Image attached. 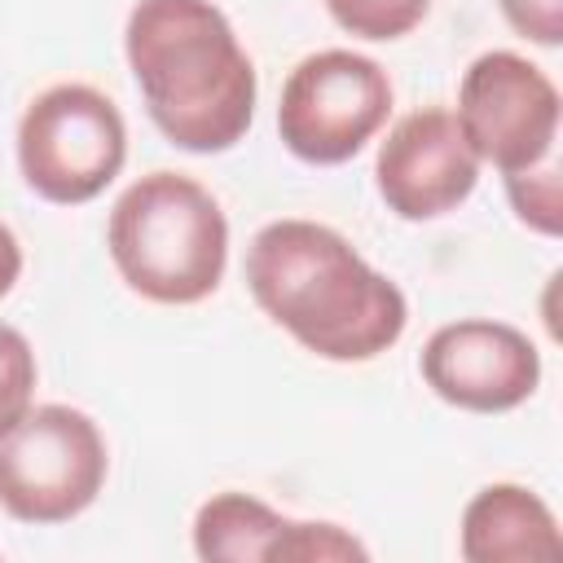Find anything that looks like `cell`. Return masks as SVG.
Segmentation results:
<instances>
[{
  "instance_id": "5",
  "label": "cell",
  "mask_w": 563,
  "mask_h": 563,
  "mask_svg": "<svg viewBox=\"0 0 563 563\" xmlns=\"http://www.w3.org/2000/svg\"><path fill=\"white\" fill-rule=\"evenodd\" d=\"M110 471L101 427L75 405H31L0 435V506L18 523H70Z\"/></svg>"
},
{
  "instance_id": "13",
  "label": "cell",
  "mask_w": 563,
  "mask_h": 563,
  "mask_svg": "<svg viewBox=\"0 0 563 563\" xmlns=\"http://www.w3.org/2000/svg\"><path fill=\"white\" fill-rule=\"evenodd\" d=\"M330 18L356 40H400L431 13V0H325Z\"/></svg>"
},
{
  "instance_id": "3",
  "label": "cell",
  "mask_w": 563,
  "mask_h": 563,
  "mask_svg": "<svg viewBox=\"0 0 563 563\" xmlns=\"http://www.w3.org/2000/svg\"><path fill=\"white\" fill-rule=\"evenodd\" d=\"M106 251L123 286L150 303L189 308L216 295L229 264V220L207 185L150 172L110 207Z\"/></svg>"
},
{
  "instance_id": "11",
  "label": "cell",
  "mask_w": 563,
  "mask_h": 563,
  "mask_svg": "<svg viewBox=\"0 0 563 563\" xmlns=\"http://www.w3.org/2000/svg\"><path fill=\"white\" fill-rule=\"evenodd\" d=\"M290 528L268 501L251 493H216L194 515V554L207 563H273L282 532Z\"/></svg>"
},
{
  "instance_id": "17",
  "label": "cell",
  "mask_w": 563,
  "mask_h": 563,
  "mask_svg": "<svg viewBox=\"0 0 563 563\" xmlns=\"http://www.w3.org/2000/svg\"><path fill=\"white\" fill-rule=\"evenodd\" d=\"M18 277H22V246H18L13 229L0 224V299L18 286Z\"/></svg>"
},
{
  "instance_id": "2",
  "label": "cell",
  "mask_w": 563,
  "mask_h": 563,
  "mask_svg": "<svg viewBox=\"0 0 563 563\" xmlns=\"http://www.w3.org/2000/svg\"><path fill=\"white\" fill-rule=\"evenodd\" d=\"M123 53L154 128L189 154L233 150L255 119V62L211 0H136Z\"/></svg>"
},
{
  "instance_id": "15",
  "label": "cell",
  "mask_w": 563,
  "mask_h": 563,
  "mask_svg": "<svg viewBox=\"0 0 563 563\" xmlns=\"http://www.w3.org/2000/svg\"><path fill=\"white\" fill-rule=\"evenodd\" d=\"M347 559H369V550L339 523H312V519H290V528L273 550V563H347Z\"/></svg>"
},
{
  "instance_id": "1",
  "label": "cell",
  "mask_w": 563,
  "mask_h": 563,
  "mask_svg": "<svg viewBox=\"0 0 563 563\" xmlns=\"http://www.w3.org/2000/svg\"><path fill=\"white\" fill-rule=\"evenodd\" d=\"M246 290L303 352L339 365L383 356L409 325L405 290L317 220L264 224L246 246Z\"/></svg>"
},
{
  "instance_id": "10",
  "label": "cell",
  "mask_w": 563,
  "mask_h": 563,
  "mask_svg": "<svg viewBox=\"0 0 563 563\" xmlns=\"http://www.w3.org/2000/svg\"><path fill=\"white\" fill-rule=\"evenodd\" d=\"M563 537L554 510L523 484H484L462 510L466 563H537L559 559Z\"/></svg>"
},
{
  "instance_id": "8",
  "label": "cell",
  "mask_w": 563,
  "mask_h": 563,
  "mask_svg": "<svg viewBox=\"0 0 563 563\" xmlns=\"http://www.w3.org/2000/svg\"><path fill=\"white\" fill-rule=\"evenodd\" d=\"M418 369L444 405L466 413H506L537 391L541 352L510 321L466 317L440 325L427 339Z\"/></svg>"
},
{
  "instance_id": "14",
  "label": "cell",
  "mask_w": 563,
  "mask_h": 563,
  "mask_svg": "<svg viewBox=\"0 0 563 563\" xmlns=\"http://www.w3.org/2000/svg\"><path fill=\"white\" fill-rule=\"evenodd\" d=\"M35 352L26 343V334L9 321H0V435L13 431L26 409L35 405Z\"/></svg>"
},
{
  "instance_id": "6",
  "label": "cell",
  "mask_w": 563,
  "mask_h": 563,
  "mask_svg": "<svg viewBox=\"0 0 563 563\" xmlns=\"http://www.w3.org/2000/svg\"><path fill=\"white\" fill-rule=\"evenodd\" d=\"M391 114L387 70L352 48L308 53L282 84L277 136L312 167H339L356 158Z\"/></svg>"
},
{
  "instance_id": "7",
  "label": "cell",
  "mask_w": 563,
  "mask_h": 563,
  "mask_svg": "<svg viewBox=\"0 0 563 563\" xmlns=\"http://www.w3.org/2000/svg\"><path fill=\"white\" fill-rule=\"evenodd\" d=\"M453 114L479 163L510 176L554 154L563 101L537 62L510 48H488L462 70Z\"/></svg>"
},
{
  "instance_id": "4",
  "label": "cell",
  "mask_w": 563,
  "mask_h": 563,
  "mask_svg": "<svg viewBox=\"0 0 563 563\" xmlns=\"http://www.w3.org/2000/svg\"><path fill=\"white\" fill-rule=\"evenodd\" d=\"M128 158V123L92 84H53L18 119V167L57 207L92 202Z\"/></svg>"
},
{
  "instance_id": "16",
  "label": "cell",
  "mask_w": 563,
  "mask_h": 563,
  "mask_svg": "<svg viewBox=\"0 0 563 563\" xmlns=\"http://www.w3.org/2000/svg\"><path fill=\"white\" fill-rule=\"evenodd\" d=\"M497 9L515 35L541 48H554L563 40V0H497Z\"/></svg>"
},
{
  "instance_id": "9",
  "label": "cell",
  "mask_w": 563,
  "mask_h": 563,
  "mask_svg": "<svg viewBox=\"0 0 563 563\" xmlns=\"http://www.w3.org/2000/svg\"><path fill=\"white\" fill-rule=\"evenodd\" d=\"M374 185L400 220H440L457 211L479 185V154L471 150L457 114L422 106L391 123L374 158Z\"/></svg>"
},
{
  "instance_id": "12",
  "label": "cell",
  "mask_w": 563,
  "mask_h": 563,
  "mask_svg": "<svg viewBox=\"0 0 563 563\" xmlns=\"http://www.w3.org/2000/svg\"><path fill=\"white\" fill-rule=\"evenodd\" d=\"M506 198L510 211L541 238H559L563 229V185H559V158H541L523 172L506 176Z\"/></svg>"
}]
</instances>
